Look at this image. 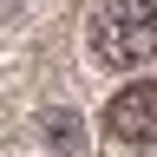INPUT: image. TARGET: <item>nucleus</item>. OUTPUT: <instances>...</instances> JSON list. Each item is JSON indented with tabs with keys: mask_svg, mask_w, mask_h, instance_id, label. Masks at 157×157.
Masks as SVG:
<instances>
[{
	"mask_svg": "<svg viewBox=\"0 0 157 157\" xmlns=\"http://www.w3.org/2000/svg\"><path fill=\"white\" fill-rule=\"evenodd\" d=\"M92 52L105 66H118V72L144 66L157 52V7L151 0H105L92 13Z\"/></svg>",
	"mask_w": 157,
	"mask_h": 157,
	"instance_id": "nucleus-1",
	"label": "nucleus"
},
{
	"mask_svg": "<svg viewBox=\"0 0 157 157\" xmlns=\"http://www.w3.org/2000/svg\"><path fill=\"white\" fill-rule=\"evenodd\" d=\"M105 131L118 144H157V78H131L105 105Z\"/></svg>",
	"mask_w": 157,
	"mask_h": 157,
	"instance_id": "nucleus-2",
	"label": "nucleus"
},
{
	"mask_svg": "<svg viewBox=\"0 0 157 157\" xmlns=\"http://www.w3.org/2000/svg\"><path fill=\"white\" fill-rule=\"evenodd\" d=\"M46 144L52 151H78L85 144V118L78 111H46Z\"/></svg>",
	"mask_w": 157,
	"mask_h": 157,
	"instance_id": "nucleus-3",
	"label": "nucleus"
}]
</instances>
